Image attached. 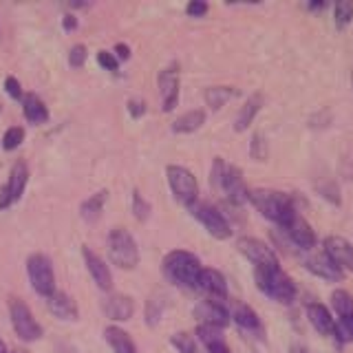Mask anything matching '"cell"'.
Returning <instances> with one entry per match:
<instances>
[{
  "mask_svg": "<svg viewBox=\"0 0 353 353\" xmlns=\"http://www.w3.org/2000/svg\"><path fill=\"white\" fill-rule=\"evenodd\" d=\"M9 314H11V325H14L16 334L25 340V342H36L42 336V327L38 325V320L33 318L31 309L18 301V298H11L9 303Z\"/></svg>",
  "mask_w": 353,
  "mask_h": 353,
  "instance_id": "52a82bcc",
  "label": "cell"
},
{
  "mask_svg": "<svg viewBox=\"0 0 353 353\" xmlns=\"http://www.w3.org/2000/svg\"><path fill=\"white\" fill-rule=\"evenodd\" d=\"M203 124H205V113L201 108H196V110H188V113H183L179 119H176L172 124V130L174 132H194Z\"/></svg>",
  "mask_w": 353,
  "mask_h": 353,
  "instance_id": "484cf974",
  "label": "cell"
},
{
  "mask_svg": "<svg viewBox=\"0 0 353 353\" xmlns=\"http://www.w3.org/2000/svg\"><path fill=\"white\" fill-rule=\"evenodd\" d=\"M104 336H106V342L110 345V349H113L115 353H137L135 342H132V338L126 334L124 329H119V327H106Z\"/></svg>",
  "mask_w": 353,
  "mask_h": 353,
  "instance_id": "603a6c76",
  "label": "cell"
},
{
  "mask_svg": "<svg viewBox=\"0 0 353 353\" xmlns=\"http://www.w3.org/2000/svg\"><path fill=\"white\" fill-rule=\"evenodd\" d=\"M325 3H314V5H309V9H323Z\"/></svg>",
  "mask_w": 353,
  "mask_h": 353,
  "instance_id": "f6af8a7d",
  "label": "cell"
},
{
  "mask_svg": "<svg viewBox=\"0 0 353 353\" xmlns=\"http://www.w3.org/2000/svg\"><path fill=\"white\" fill-rule=\"evenodd\" d=\"M161 270L170 283L179 285V287H188V290H194L199 274H201L203 268H201V261H199L192 252L174 250L163 259Z\"/></svg>",
  "mask_w": 353,
  "mask_h": 353,
  "instance_id": "6da1fadb",
  "label": "cell"
},
{
  "mask_svg": "<svg viewBox=\"0 0 353 353\" xmlns=\"http://www.w3.org/2000/svg\"><path fill=\"white\" fill-rule=\"evenodd\" d=\"M232 318H234V323L239 327L248 329V331H254V329L261 327V320H259L256 312H254V309L248 307V305H236L234 312H232Z\"/></svg>",
  "mask_w": 353,
  "mask_h": 353,
  "instance_id": "83f0119b",
  "label": "cell"
},
{
  "mask_svg": "<svg viewBox=\"0 0 353 353\" xmlns=\"http://www.w3.org/2000/svg\"><path fill=\"white\" fill-rule=\"evenodd\" d=\"M159 314H161V309H159V301H157V298H152V301L148 303V312H146V320H148V325H157Z\"/></svg>",
  "mask_w": 353,
  "mask_h": 353,
  "instance_id": "ab89813d",
  "label": "cell"
},
{
  "mask_svg": "<svg viewBox=\"0 0 353 353\" xmlns=\"http://www.w3.org/2000/svg\"><path fill=\"white\" fill-rule=\"evenodd\" d=\"M250 152L256 161H265V157H268V143H265V137L261 135V132L254 135V139L250 143Z\"/></svg>",
  "mask_w": 353,
  "mask_h": 353,
  "instance_id": "e575fe53",
  "label": "cell"
},
{
  "mask_svg": "<svg viewBox=\"0 0 353 353\" xmlns=\"http://www.w3.org/2000/svg\"><path fill=\"white\" fill-rule=\"evenodd\" d=\"M194 316L201 320V325H214L223 329L230 323L228 309L221 305L219 301H203L194 307Z\"/></svg>",
  "mask_w": 353,
  "mask_h": 353,
  "instance_id": "2e32d148",
  "label": "cell"
},
{
  "mask_svg": "<svg viewBox=\"0 0 353 353\" xmlns=\"http://www.w3.org/2000/svg\"><path fill=\"white\" fill-rule=\"evenodd\" d=\"M185 11H188V16L201 18V16L208 14V3H203V0H192V3L185 7Z\"/></svg>",
  "mask_w": 353,
  "mask_h": 353,
  "instance_id": "f35d334b",
  "label": "cell"
},
{
  "mask_svg": "<svg viewBox=\"0 0 353 353\" xmlns=\"http://www.w3.org/2000/svg\"><path fill=\"white\" fill-rule=\"evenodd\" d=\"M334 18H336V27L338 29H347L353 20V3L351 0H340L334 7Z\"/></svg>",
  "mask_w": 353,
  "mask_h": 353,
  "instance_id": "4dcf8cb0",
  "label": "cell"
},
{
  "mask_svg": "<svg viewBox=\"0 0 353 353\" xmlns=\"http://www.w3.org/2000/svg\"><path fill=\"white\" fill-rule=\"evenodd\" d=\"M165 174H168L170 190L176 196V201L188 208L194 205L199 196V183L194 179V174L188 168H183V165H168Z\"/></svg>",
  "mask_w": 353,
  "mask_h": 353,
  "instance_id": "5b68a950",
  "label": "cell"
},
{
  "mask_svg": "<svg viewBox=\"0 0 353 353\" xmlns=\"http://www.w3.org/2000/svg\"><path fill=\"white\" fill-rule=\"evenodd\" d=\"M307 318H309V323H312V327L318 331V334H323V336H334L336 323H334V318H331L329 309H327L325 305L312 303V305L307 307Z\"/></svg>",
  "mask_w": 353,
  "mask_h": 353,
  "instance_id": "ffe728a7",
  "label": "cell"
},
{
  "mask_svg": "<svg viewBox=\"0 0 353 353\" xmlns=\"http://www.w3.org/2000/svg\"><path fill=\"white\" fill-rule=\"evenodd\" d=\"M325 254L342 272H353V245L345 236H327Z\"/></svg>",
  "mask_w": 353,
  "mask_h": 353,
  "instance_id": "7c38bea8",
  "label": "cell"
},
{
  "mask_svg": "<svg viewBox=\"0 0 353 353\" xmlns=\"http://www.w3.org/2000/svg\"><path fill=\"white\" fill-rule=\"evenodd\" d=\"M331 305H334L336 314L342 316H353V296L345 290H336L331 294Z\"/></svg>",
  "mask_w": 353,
  "mask_h": 353,
  "instance_id": "f546056e",
  "label": "cell"
},
{
  "mask_svg": "<svg viewBox=\"0 0 353 353\" xmlns=\"http://www.w3.org/2000/svg\"><path fill=\"white\" fill-rule=\"evenodd\" d=\"M159 95H161V110L170 113L179 102V71L176 66H168L159 73Z\"/></svg>",
  "mask_w": 353,
  "mask_h": 353,
  "instance_id": "8fae6325",
  "label": "cell"
},
{
  "mask_svg": "<svg viewBox=\"0 0 353 353\" xmlns=\"http://www.w3.org/2000/svg\"><path fill=\"white\" fill-rule=\"evenodd\" d=\"M351 86H353V73H351Z\"/></svg>",
  "mask_w": 353,
  "mask_h": 353,
  "instance_id": "7dc6e473",
  "label": "cell"
},
{
  "mask_svg": "<svg viewBox=\"0 0 353 353\" xmlns=\"http://www.w3.org/2000/svg\"><path fill=\"white\" fill-rule=\"evenodd\" d=\"M236 248H239V252L243 254V256H245L248 261H252L256 268H281L279 259H276V254L272 252V248L265 245V243L259 241V239L243 236V239H239Z\"/></svg>",
  "mask_w": 353,
  "mask_h": 353,
  "instance_id": "30bf717a",
  "label": "cell"
},
{
  "mask_svg": "<svg viewBox=\"0 0 353 353\" xmlns=\"http://www.w3.org/2000/svg\"><path fill=\"white\" fill-rule=\"evenodd\" d=\"M27 272H29V281L40 296L49 298L55 292V276L51 261L44 256V254H31L27 261Z\"/></svg>",
  "mask_w": 353,
  "mask_h": 353,
  "instance_id": "8992f818",
  "label": "cell"
},
{
  "mask_svg": "<svg viewBox=\"0 0 353 353\" xmlns=\"http://www.w3.org/2000/svg\"><path fill=\"white\" fill-rule=\"evenodd\" d=\"M29 181V168L25 161H16L14 168L9 172V181L7 185L0 188V210L9 208L11 203H16L18 199L22 196Z\"/></svg>",
  "mask_w": 353,
  "mask_h": 353,
  "instance_id": "9c48e42d",
  "label": "cell"
},
{
  "mask_svg": "<svg viewBox=\"0 0 353 353\" xmlns=\"http://www.w3.org/2000/svg\"><path fill=\"white\" fill-rule=\"evenodd\" d=\"M22 110H25V117L31 121V124H42V121L49 119V110L44 106V102L38 95H25L22 97Z\"/></svg>",
  "mask_w": 353,
  "mask_h": 353,
  "instance_id": "cb8c5ba5",
  "label": "cell"
},
{
  "mask_svg": "<svg viewBox=\"0 0 353 353\" xmlns=\"http://www.w3.org/2000/svg\"><path fill=\"white\" fill-rule=\"evenodd\" d=\"M132 212H135L137 221H146L150 214V203L143 201V196L135 190L132 192Z\"/></svg>",
  "mask_w": 353,
  "mask_h": 353,
  "instance_id": "d590c367",
  "label": "cell"
},
{
  "mask_svg": "<svg viewBox=\"0 0 353 353\" xmlns=\"http://www.w3.org/2000/svg\"><path fill=\"white\" fill-rule=\"evenodd\" d=\"M190 210H192V216L208 230L210 236H214L219 241H225L232 236L230 223L216 208H212L210 203H194V205H190Z\"/></svg>",
  "mask_w": 353,
  "mask_h": 353,
  "instance_id": "ba28073f",
  "label": "cell"
},
{
  "mask_svg": "<svg viewBox=\"0 0 353 353\" xmlns=\"http://www.w3.org/2000/svg\"><path fill=\"white\" fill-rule=\"evenodd\" d=\"M115 53H117V58H119V60H128V58H130V49L126 47V44H117V47H115Z\"/></svg>",
  "mask_w": 353,
  "mask_h": 353,
  "instance_id": "ee69618b",
  "label": "cell"
},
{
  "mask_svg": "<svg viewBox=\"0 0 353 353\" xmlns=\"http://www.w3.org/2000/svg\"><path fill=\"white\" fill-rule=\"evenodd\" d=\"M334 336L340 342H353V316H342L336 323Z\"/></svg>",
  "mask_w": 353,
  "mask_h": 353,
  "instance_id": "1f68e13d",
  "label": "cell"
},
{
  "mask_svg": "<svg viewBox=\"0 0 353 353\" xmlns=\"http://www.w3.org/2000/svg\"><path fill=\"white\" fill-rule=\"evenodd\" d=\"M170 342L179 353H196V342L190 334H183V331L181 334H174Z\"/></svg>",
  "mask_w": 353,
  "mask_h": 353,
  "instance_id": "d6a6232c",
  "label": "cell"
},
{
  "mask_svg": "<svg viewBox=\"0 0 353 353\" xmlns=\"http://www.w3.org/2000/svg\"><path fill=\"white\" fill-rule=\"evenodd\" d=\"M234 95H236V91L232 86H210L205 91V104L216 110L221 106H225Z\"/></svg>",
  "mask_w": 353,
  "mask_h": 353,
  "instance_id": "f1b7e54d",
  "label": "cell"
},
{
  "mask_svg": "<svg viewBox=\"0 0 353 353\" xmlns=\"http://www.w3.org/2000/svg\"><path fill=\"white\" fill-rule=\"evenodd\" d=\"M49 312L60 320H77V305L75 301L64 292H53L49 298Z\"/></svg>",
  "mask_w": 353,
  "mask_h": 353,
  "instance_id": "44dd1931",
  "label": "cell"
},
{
  "mask_svg": "<svg viewBox=\"0 0 353 353\" xmlns=\"http://www.w3.org/2000/svg\"><path fill=\"white\" fill-rule=\"evenodd\" d=\"M108 256L110 263L121 270H135L139 265V250L132 234L124 228L110 230L108 234Z\"/></svg>",
  "mask_w": 353,
  "mask_h": 353,
  "instance_id": "277c9868",
  "label": "cell"
},
{
  "mask_svg": "<svg viewBox=\"0 0 353 353\" xmlns=\"http://www.w3.org/2000/svg\"><path fill=\"white\" fill-rule=\"evenodd\" d=\"M5 88H7V93L11 95V97H14V99H22V97H25V95H22V88H20V84H18V80H16V77H7V80H5Z\"/></svg>",
  "mask_w": 353,
  "mask_h": 353,
  "instance_id": "60d3db41",
  "label": "cell"
},
{
  "mask_svg": "<svg viewBox=\"0 0 353 353\" xmlns=\"http://www.w3.org/2000/svg\"><path fill=\"white\" fill-rule=\"evenodd\" d=\"M263 108V95L261 93H254L248 102H245V106L241 108V113H239V117H236V121H234V128L239 130V132H243V130H248L250 128V124L254 121V117L259 115V110Z\"/></svg>",
  "mask_w": 353,
  "mask_h": 353,
  "instance_id": "d4e9b609",
  "label": "cell"
},
{
  "mask_svg": "<svg viewBox=\"0 0 353 353\" xmlns=\"http://www.w3.org/2000/svg\"><path fill=\"white\" fill-rule=\"evenodd\" d=\"M248 201H252V205L259 210V212L279 223L281 228L296 214V208L292 203V199L279 192V190H265V188H256V190H250Z\"/></svg>",
  "mask_w": 353,
  "mask_h": 353,
  "instance_id": "7a4b0ae2",
  "label": "cell"
},
{
  "mask_svg": "<svg viewBox=\"0 0 353 353\" xmlns=\"http://www.w3.org/2000/svg\"><path fill=\"white\" fill-rule=\"evenodd\" d=\"M62 25H64V29H66V31H73V29L77 27V18H75V16H71V14H66V16H64V20H62Z\"/></svg>",
  "mask_w": 353,
  "mask_h": 353,
  "instance_id": "7bdbcfd3",
  "label": "cell"
},
{
  "mask_svg": "<svg viewBox=\"0 0 353 353\" xmlns=\"http://www.w3.org/2000/svg\"><path fill=\"white\" fill-rule=\"evenodd\" d=\"M22 139H25V130H22L20 126H11L3 137V146H5V150H14L20 146Z\"/></svg>",
  "mask_w": 353,
  "mask_h": 353,
  "instance_id": "836d02e7",
  "label": "cell"
},
{
  "mask_svg": "<svg viewBox=\"0 0 353 353\" xmlns=\"http://www.w3.org/2000/svg\"><path fill=\"white\" fill-rule=\"evenodd\" d=\"M97 62H99V66H104L106 71H117V58L113 53H108V51H99L97 53Z\"/></svg>",
  "mask_w": 353,
  "mask_h": 353,
  "instance_id": "74e56055",
  "label": "cell"
},
{
  "mask_svg": "<svg viewBox=\"0 0 353 353\" xmlns=\"http://www.w3.org/2000/svg\"><path fill=\"white\" fill-rule=\"evenodd\" d=\"M128 113L135 119H139L143 113H146V104H143L141 99H130V102H128Z\"/></svg>",
  "mask_w": 353,
  "mask_h": 353,
  "instance_id": "b9f144b4",
  "label": "cell"
},
{
  "mask_svg": "<svg viewBox=\"0 0 353 353\" xmlns=\"http://www.w3.org/2000/svg\"><path fill=\"white\" fill-rule=\"evenodd\" d=\"M305 268L312 272V274H316V276H320V279H325V281H334V283H338V281H342L345 279V272H342L338 265L331 261L327 254L323 252V254H312V256H307L305 259Z\"/></svg>",
  "mask_w": 353,
  "mask_h": 353,
  "instance_id": "9a60e30c",
  "label": "cell"
},
{
  "mask_svg": "<svg viewBox=\"0 0 353 353\" xmlns=\"http://www.w3.org/2000/svg\"><path fill=\"white\" fill-rule=\"evenodd\" d=\"M196 287L212 296V301H221V298L228 296L225 276L221 272H216V270H210V268L201 270V274H199V281H196Z\"/></svg>",
  "mask_w": 353,
  "mask_h": 353,
  "instance_id": "e0dca14e",
  "label": "cell"
},
{
  "mask_svg": "<svg viewBox=\"0 0 353 353\" xmlns=\"http://www.w3.org/2000/svg\"><path fill=\"white\" fill-rule=\"evenodd\" d=\"M196 336L208 347L210 353L228 351L225 338H223V329H221V327H214V325H199L196 327Z\"/></svg>",
  "mask_w": 353,
  "mask_h": 353,
  "instance_id": "7402d4cb",
  "label": "cell"
},
{
  "mask_svg": "<svg viewBox=\"0 0 353 353\" xmlns=\"http://www.w3.org/2000/svg\"><path fill=\"white\" fill-rule=\"evenodd\" d=\"M106 196H108L106 190H99L97 194L88 196L86 201L82 203V208H80L82 219H86V221H95V219H99V214H102V208H104V203H106Z\"/></svg>",
  "mask_w": 353,
  "mask_h": 353,
  "instance_id": "4316f807",
  "label": "cell"
},
{
  "mask_svg": "<svg viewBox=\"0 0 353 353\" xmlns=\"http://www.w3.org/2000/svg\"><path fill=\"white\" fill-rule=\"evenodd\" d=\"M221 188L225 190V194L230 196L232 203H245L248 201V194L250 190L245 188V181H243V174L236 165H225L223 170V179H221Z\"/></svg>",
  "mask_w": 353,
  "mask_h": 353,
  "instance_id": "5bb4252c",
  "label": "cell"
},
{
  "mask_svg": "<svg viewBox=\"0 0 353 353\" xmlns=\"http://www.w3.org/2000/svg\"><path fill=\"white\" fill-rule=\"evenodd\" d=\"M84 252V261H86V268H88V274L93 276V281L97 283L99 290H104L108 292L110 287H113V276H110V270H108V265L97 256L95 252H91L88 248L82 250Z\"/></svg>",
  "mask_w": 353,
  "mask_h": 353,
  "instance_id": "ac0fdd59",
  "label": "cell"
},
{
  "mask_svg": "<svg viewBox=\"0 0 353 353\" xmlns=\"http://www.w3.org/2000/svg\"><path fill=\"white\" fill-rule=\"evenodd\" d=\"M256 287L274 301L290 305L296 298V285L281 268H256L254 270Z\"/></svg>",
  "mask_w": 353,
  "mask_h": 353,
  "instance_id": "3957f363",
  "label": "cell"
},
{
  "mask_svg": "<svg viewBox=\"0 0 353 353\" xmlns=\"http://www.w3.org/2000/svg\"><path fill=\"white\" fill-rule=\"evenodd\" d=\"M283 230L301 250H314L316 248V232L298 212L287 221V223L283 225Z\"/></svg>",
  "mask_w": 353,
  "mask_h": 353,
  "instance_id": "4fadbf2b",
  "label": "cell"
},
{
  "mask_svg": "<svg viewBox=\"0 0 353 353\" xmlns=\"http://www.w3.org/2000/svg\"><path fill=\"white\" fill-rule=\"evenodd\" d=\"M104 314L110 318V320H128L132 314H135V303H132L130 296H124V294H113L108 296L104 301Z\"/></svg>",
  "mask_w": 353,
  "mask_h": 353,
  "instance_id": "d6986e66",
  "label": "cell"
},
{
  "mask_svg": "<svg viewBox=\"0 0 353 353\" xmlns=\"http://www.w3.org/2000/svg\"><path fill=\"white\" fill-rule=\"evenodd\" d=\"M0 353H9L7 347H5V342H3V338H0Z\"/></svg>",
  "mask_w": 353,
  "mask_h": 353,
  "instance_id": "bcb514c9",
  "label": "cell"
},
{
  "mask_svg": "<svg viewBox=\"0 0 353 353\" xmlns=\"http://www.w3.org/2000/svg\"><path fill=\"white\" fill-rule=\"evenodd\" d=\"M69 62H71V66H75V69L86 62V47H84V44H75V47L71 49V53H69Z\"/></svg>",
  "mask_w": 353,
  "mask_h": 353,
  "instance_id": "8d00e7d4",
  "label": "cell"
}]
</instances>
